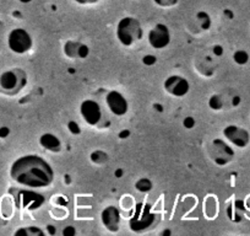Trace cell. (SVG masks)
Returning a JSON list of instances; mask_svg holds the SVG:
<instances>
[{"instance_id": "obj_1", "label": "cell", "mask_w": 250, "mask_h": 236, "mask_svg": "<svg viewBox=\"0 0 250 236\" xmlns=\"http://www.w3.org/2000/svg\"><path fill=\"white\" fill-rule=\"evenodd\" d=\"M10 177L20 186L33 189H45L54 180V170L42 156L27 154L11 164Z\"/></svg>"}, {"instance_id": "obj_2", "label": "cell", "mask_w": 250, "mask_h": 236, "mask_svg": "<svg viewBox=\"0 0 250 236\" xmlns=\"http://www.w3.org/2000/svg\"><path fill=\"white\" fill-rule=\"evenodd\" d=\"M115 35H117L118 41L124 47H130V46L138 43L143 37L141 24L139 23L138 19L133 18V16H125V18L120 19L118 23Z\"/></svg>"}, {"instance_id": "obj_3", "label": "cell", "mask_w": 250, "mask_h": 236, "mask_svg": "<svg viewBox=\"0 0 250 236\" xmlns=\"http://www.w3.org/2000/svg\"><path fill=\"white\" fill-rule=\"evenodd\" d=\"M27 84V76L21 68L9 69L0 74V91L8 96L20 93Z\"/></svg>"}, {"instance_id": "obj_4", "label": "cell", "mask_w": 250, "mask_h": 236, "mask_svg": "<svg viewBox=\"0 0 250 236\" xmlns=\"http://www.w3.org/2000/svg\"><path fill=\"white\" fill-rule=\"evenodd\" d=\"M208 153L211 160L218 166H226L232 163L235 153L230 144L221 138H215L208 145Z\"/></svg>"}, {"instance_id": "obj_5", "label": "cell", "mask_w": 250, "mask_h": 236, "mask_svg": "<svg viewBox=\"0 0 250 236\" xmlns=\"http://www.w3.org/2000/svg\"><path fill=\"white\" fill-rule=\"evenodd\" d=\"M156 215L152 212L150 204L147 203H140L136 206L134 215L131 216L129 225L130 229L135 233H143V231L147 230L155 223Z\"/></svg>"}, {"instance_id": "obj_6", "label": "cell", "mask_w": 250, "mask_h": 236, "mask_svg": "<svg viewBox=\"0 0 250 236\" xmlns=\"http://www.w3.org/2000/svg\"><path fill=\"white\" fill-rule=\"evenodd\" d=\"M8 46L11 52L16 54H25L32 48L33 40L25 28H14L8 35Z\"/></svg>"}, {"instance_id": "obj_7", "label": "cell", "mask_w": 250, "mask_h": 236, "mask_svg": "<svg viewBox=\"0 0 250 236\" xmlns=\"http://www.w3.org/2000/svg\"><path fill=\"white\" fill-rule=\"evenodd\" d=\"M223 137L230 145L235 148L244 149L250 143V133L243 127L237 124H229L223 128Z\"/></svg>"}, {"instance_id": "obj_8", "label": "cell", "mask_w": 250, "mask_h": 236, "mask_svg": "<svg viewBox=\"0 0 250 236\" xmlns=\"http://www.w3.org/2000/svg\"><path fill=\"white\" fill-rule=\"evenodd\" d=\"M147 41L153 49H165L170 43L169 28L165 24H157L148 31Z\"/></svg>"}, {"instance_id": "obj_9", "label": "cell", "mask_w": 250, "mask_h": 236, "mask_svg": "<svg viewBox=\"0 0 250 236\" xmlns=\"http://www.w3.org/2000/svg\"><path fill=\"white\" fill-rule=\"evenodd\" d=\"M105 103L107 107L109 108L110 112L117 117H123L128 113L129 103L128 100L122 93L117 90H110L105 95Z\"/></svg>"}, {"instance_id": "obj_10", "label": "cell", "mask_w": 250, "mask_h": 236, "mask_svg": "<svg viewBox=\"0 0 250 236\" xmlns=\"http://www.w3.org/2000/svg\"><path fill=\"white\" fill-rule=\"evenodd\" d=\"M163 88L169 95L174 96V97H184L190 90V84L184 76L170 75L165 80Z\"/></svg>"}, {"instance_id": "obj_11", "label": "cell", "mask_w": 250, "mask_h": 236, "mask_svg": "<svg viewBox=\"0 0 250 236\" xmlns=\"http://www.w3.org/2000/svg\"><path fill=\"white\" fill-rule=\"evenodd\" d=\"M80 115L88 126H97L102 119V110L93 100H83L80 105Z\"/></svg>"}, {"instance_id": "obj_12", "label": "cell", "mask_w": 250, "mask_h": 236, "mask_svg": "<svg viewBox=\"0 0 250 236\" xmlns=\"http://www.w3.org/2000/svg\"><path fill=\"white\" fill-rule=\"evenodd\" d=\"M16 203L20 208L28 209V211H36L42 207L44 203V198L42 194H38L32 191H21L16 198Z\"/></svg>"}, {"instance_id": "obj_13", "label": "cell", "mask_w": 250, "mask_h": 236, "mask_svg": "<svg viewBox=\"0 0 250 236\" xmlns=\"http://www.w3.org/2000/svg\"><path fill=\"white\" fill-rule=\"evenodd\" d=\"M103 226L110 233H118L120 228V212L117 207L108 206L101 213Z\"/></svg>"}, {"instance_id": "obj_14", "label": "cell", "mask_w": 250, "mask_h": 236, "mask_svg": "<svg viewBox=\"0 0 250 236\" xmlns=\"http://www.w3.org/2000/svg\"><path fill=\"white\" fill-rule=\"evenodd\" d=\"M64 54L70 59H85L90 54V48L78 41L69 40L64 45Z\"/></svg>"}, {"instance_id": "obj_15", "label": "cell", "mask_w": 250, "mask_h": 236, "mask_svg": "<svg viewBox=\"0 0 250 236\" xmlns=\"http://www.w3.org/2000/svg\"><path fill=\"white\" fill-rule=\"evenodd\" d=\"M245 203L242 199H234L227 207V216L233 223H240L244 218Z\"/></svg>"}, {"instance_id": "obj_16", "label": "cell", "mask_w": 250, "mask_h": 236, "mask_svg": "<svg viewBox=\"0 0 250 236\" xmlns=\"http://www.w3.org/2000/svg\"><path fill=\"white\" fill-rule=\"evenodd\" d=\"M40 145L50 153H59L62 150V142L53 133L42 134L40 137Z\"/></svg>"}, {"instance_id": "obj_17", "label": "cell", "mask_w": 250, "mask_h": 236, "mask_svg": "<svg viewBox=\"0 0 250 236\" xmlns=\"http://www.w3.org/2000/svg\"><path fill=\"white\" fill-rule=\"evenodd\" d=\"M15 236H44L45 233L38 226H23L14 233Z\"/></svg>"}, {"instance_id": "obj_18", "label": "cell", "mask_w": 250, "mask_h": 236, "mask_svg": "<svg viewBox=\"0 0 250 236\" xmlns=\"http://www.w3.org/2000/svg\"><path fill=\"white\" fill-rule=\"evenodd\" d=\"M249 53L245 49H237L233 53V61L238 66H245L249 62Z\"/></svg>"}, {"instance_id": "obj_19", "label": "cell", "mask_w": 250, "mask_h": 236, "mask_svg": "<svg viewBox=\"0 0 250 236\" xmlns=\"http://www.w3.org/2000/svg\"><path fill=\"white\" fill-rule=\"evenodd\" d=\"M152 181H151L150 179H147V177H143V179L138 180V181L135 182V189H138L139 192H143V193L150 192L151 189H152Z\"/></svg>"}, {"instance_id": "obj_20", "label": "cell", "mask_w": 250, "mask_h": 236, "mask_svg": "<svg viewBox=\"0 0 250 236\" xmlns=\"http://www.w3.org/2000/svg\"><path fill=\"white\" fill-rule=\"evenodd\" d=\"M90 159L96 165H103V164H105L108 161V155L107 153H104L102 150H95L91 153Z\"/></svg>"}, {"instance_id": "obj_21", "label": "cell", "mask_w": 250, "mask_h": 236, "mask_svg": "<svg viewBox=\"0 0 250 236\" xmlns=\"http://www.w3.org/2000/svg\"><path fill=\"white\" fill-rule=\"evenodd\" d=\"M208 106H210L211 110L220 111L222 110L223 106H225V100L222 98V96L216 94V95H212L210 97V100H208Z\"/></svg>"}, {"instance_id": "obj_22", "label": "cell", "mask_w": 250, "mask_h": 236, "mask_svg": "<svg viewBox=\"0 0 250 236\" xmlns=\"http://www.w3.org/2000/svg\"><path fill=\"white\" fill-rule=\"evenodd\" d=\"M196 20H198L199 25H200V28L204 31H208V28L211 27V19L210 16L208 15L204 11H200V13L196 15Z\"/></svg>"}, {"instance_id": "obj_23", "label": "cell", "mask_w": 250, "mask_h": 236, "mask_svg": "<svg viewBox=\"0 0 250 236\" xmlns=\"http://www.w3.org/2000/svg\"><path fill=\"white\" fill-rule=\"evenodd\" d=\"M68 129L70 131L71 134H74V136H76V134H80L81 129H80V126H79L78 123H76L75 121H70L68 123Z\"/></svg>"}, {"instance_id": "obj_24", "label": "cell", "mask_w": 250, "mask_h": 236, "mask_svg": "<svg viewBox=\"0 0 250 236\" xmlns=\"http://www.w3.org/2000/svg\"><path fill=\"white\" fill-rule=\"evenodd\" d=\"M160 6H172L177 4V0H153Z\"/></svg>"}, {"instance_id": "obj_25", "label": "cell", "mask_w": 250, "mask_h": 236, "mask_svg": "<svg viewBox=\"0 0 250 236\" xmlns=\"http://www.w3.org/2000/svg\"><path fill=\"white\" fill-rule=\"evenodd\" d=\"M143 62L146 66H152V64L156 63V57L152 54H147L143 58Z\"/></svg>"}, {"instance_id": "obj_26", "label": "cell", "mask_w": 250, "mask_h": 236, "mask_svg": "<svg viewBox=\"0 0 250 236\" xmlns=\"http://www.w3.org/2000/svg\"><path fill=\"white\" fill-rule=\"evenodd\" d=\"M183 124H184L185 128L188 129H191L194 126H195V121H194L193 117H187L184 119V122H183Z\"/></svg>"}, {"instance_id": "obj_27", "label": "cell", "mask_w": 250, "mask_h": 236, "mask_svg": "<svg viewBox=\"0 0 250 236\" xmlns=\"http://www.w3.org/2000/svg\"><path fill=\"white\" fill-rule=\"evenodd\" d=\"M73 1L80 4V5H92V4H97L100 0H73Z\"/></svg>"}, {"instance_id": "obj_28", "label": "cell", "mask_w": 250, "mask_h": 236, "mask_svg": "<svg viewBox=\"0 0 250 236\" xmlns=\"http://www.w3.org/2000/svg\"><path fill=\"white\" fill-rule=\"evenodd\" d=\"M212 49H213V54L217 55V57H221V55L223 54V47H222V46L216 45V46H213Z\"/></svg>"}, {"instance_id": "obj_29", "label": "cell", "mask_w": 250, "mask_h": 236, "mask_svg": "<svg viewBox=\"0 0 250 236\" xmlns=\"http://www.w3.org/2000/svg\"><path fill=\"white\" fill-rule=\"evenodd\" d=\"M10 134V129L8 127H0V138H6Z\"/></svg>"}, {"instance_id": "obj_30", "label": "cell", "mask_w": 250, "mask_h": 236, "mask_svg": "<svg viewBox=\"0 0 250 236\" xmlns=\"http://www.w3.org/2000/svg\"><path fill=\"white\" fill-rule=\"evenodd\" d=\"M76 234V230L73 228V226H68L66 229H64V231H62V235L65 236H71V235H75Z\"/></svg>"}, {"instance_id": "obj_31", "label": "cell", "mask_w": 250, "mask_h": 236, "mask_svg": "<svg viewBox=\"0 0 250 236\" xmlns=\"http://www.w3.org/2000/svg\"><path fill=\"white\" fill-rule=\"evenodd\" d=\"M240 103V97L239 96H234V97L232 98V106L233 107H237V106H239Z\"/></svg>"}, {"instance_id": "obj_32", "label": "cell", "mask_w": 250, "mask_h": 236, "mask_svg": "<svg viewBox=\"0 0 250 236\" xmlns=\"http://www.w3.org/2000/svg\"><path fill=\"white\" fill-rule=\"evenodd\" d=\"M122 173H123V171H122V170H118V171H115L114 175L117 176L118 179H120V176H122Z\"/></svg>"}, {"instance_id": "obj_33", "label": "cell", "mask_w": 250, "mask_h": 236, "mask_svg": "<svg viewBox=\"0 0 250 236\" xmlns=\"http://www.w3.org/2000/svg\"><path fill=\"white\" fill-rule=\"evenodd\" d=\"M48 229H49V234H54V228H53V225H48Z\"/></svg>"}, {"instance_id": "obj_34", "label": "cell", "mask_w": 250, "mask_h": 236, "mask_svg": "<svg viewBox=\"0 0 250 236\" xmlns=\"http://www.w3.org/2000/svg\"><path fill=\"white\" fill-rule=\"evenodd\" d=\"M19 1H20V3H23V4H27V3H30L31 0H19Z\"/></svg>"}, {"instance_id": "obj_35", "label": "cell", "mask_w": 250, "mask_h": 236, "mask_svg": "<svg viewBox=\"0 0 250 236\" xmlns=\"http://www.w3.org/2000/svg\"><path fill=\"white\" fill-rule=\"evenodd\" d=\"M0 25H1V24H0Z\"/></svg>"}]
</instances>
